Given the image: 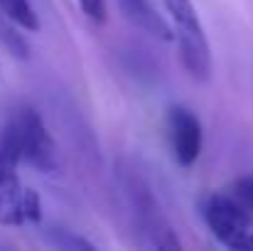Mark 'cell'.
Returning <instances> with one entry per match:
<instances>
[{"label":"cell","instance_id":"cell-6","mask_svg":"<svg viewBox=\"0 0 253 251\" xmlns=\"http://www.w3.org/2000/svg\"><path fill=\"white\" fill-rule=\"evenodd\" d=\"M121 7L148 35H153L158 40H172L169 25L163 20V15H158V10L150 5V0H121Z\"/></svg>","mask_w":253,"mask_h":251},{"label":"cell","instance_id":"cell-4","mask_svg":"<svg viewBox=\"0 0 253 251\" xmlns=\"http://www.w3.org/2000/svg\"><path fill=\"white\" fill-rule=\"evenodd\" d=\"M202 214H204V222H207L209 232L226 249H253V217L229 192L209 195L202 204Z\"/></svg>","mask_w":253,"mask_h":251},{"label":"cell","instance_id":"cell-5","mask_svg":"<svg viewBox=\"0 0 253 251\" xmlns=\"http://www.w3.org/2000/svg\"><path fill=\"white\" fill-rule=\"evenodd\" d=\"M165 131H168V141L174 160L182 167L194 165L204 146V131H202L199 118L187 106H169Z\"/></svg>","mask_w":253,"mask_h":251},{"label":"cell","instance_id":"cell-7","mask_svg":"<svg viewBox=\"0 0 253 251\" xmlns=\"http://www.w3.org/2000/svg\"><path fill=\"white\" fill-rule=\"evenodd\" d=\"M0 10L20 30H30V32L40 30V17H37L30 0H0Z\"/></svg>","mask_w":253,"mask_h":251},{"label":"cell","instance_id":"cell-1","mask_svg":"<svg viewBox=\"0 0 253 251\" xmlns=\"http://www.w3.org/2000/svg\"><path fill=\"white\" fill-rule=\"evenodd\" d=\"M20 163L15 146L0 131V227H22L42 219L37 192L20 182Z\"/></svg>","mask_w":253,"mask_h":251},{"label":"cell","instance_id":"cell-10","mask_svg":"<svg viewBox=\"0 0 253 251\" xmlns=\"http://www.w3.org/2000/svg\"><path fill=\"white\" fill-rule=\"evenodd\" d=\"M77 2H79L82 12H84L91 22H96V25H103V22H106V17H108L106 0H77Z\"/></svg>","mask_w":253,"mask_h":251},{"label":"cell","instance_id":"cell-9","mask_svg":"<svg viewBox=\"0 0 253 251\" xmlns=\"http://www.w3.org/2000/svg\"><path fill=\"white\" fill-rule=\"evenodd\" d=\"M0 40H2V45H5L17 59H27V54H30V45L25 42V37H22L15 27L0 22Z\"/></svg>","mask_w":253,"mask_h":251},{"label":"cell","instance_id":"cell-3","mask_svg":"<svg viewBox=\"0 0 253 251\" xmlns=\"http://www.w3.org/2000/svg\"><path fill=\"white\" fill-rule=\"evenodd\" d=\"M172 30L179 47V59L194 82H209L211 77V47L199 22L192 0H165Z\"/></svg>","mask_w":253,"mask_h":251},{"label":"cell","instance_id":"cell-8","mask_svg":"<svg viewBox=\"0 0 253 251\" xmlns=\"http://www.w3.org/2000/svg\"><path fill=\"white\" fill-rule=\"evenodd\" d=\"M226 192L253 217V175H244V177L234 180Z\"/></svg>","mask_w":253,"mask_h":251},{"label":"cell","instance_id":"cell-11","mask_svg":"<svg viewBox=\"0 0 253 251\" xmlns=\"http://www.w3.org/2000/svg\"><path fill=\"white\" fill-rule=\"evenodd\" d=\"M0 79H2V62H0Z\"/></svg>","mask_w":253,"mask_h":251},{"label":"cell","instance_id":"cell-2","mask_svg":"<svg viewBox=\"0 0 253 251\" xmlns=\"http://www.w3.org/2000/svg\"><path fill=\"white\" fill-rule=\"evenodd\" d=\"M2 133L7 141L15 146L20 160L25 165L42 170V172H54L57 170V146L42 121V116L32 106H20L12 111L7 123L2 126Z\"/></svg>","mask_w":253,"mask_h":251}]
</instances>
